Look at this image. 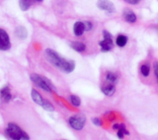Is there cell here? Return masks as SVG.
Returning a JSON list of instances; mask_svg holds the SVG:
<instances>
[{
  "instance_id": "6da1fadb",
  "label": "cell",
  "mask_w": 158,
  "mask_h": 140,
  "mask_svg": "<svg viewBox=\"0 0 158 140\" xmlns=\"http://www.w3.org/2000/svg\"><path fill=\"white\" fill-rule=\"evenodd\" d=\"M45 56L48 62L62 72L70 73L75 69V62L63 58L52 49H46L45 51Z\"/></svg>"
},
{
  "instance_id": "7a4b0ae2",
  "label": "cell",
  "mask_w": 158,
  "mask_h": 140,
  "mask_svg": "<svg viewBox=\"0 0 158 140\" xmlns=\"http://www.w3.org/2000/svg\"><path fill=\"white\" fill-rule=\"evenodd\" d=\"M6 133L12 139L15 140H28L29 137L26 132L15 123H9L6 129Z\"/></svg>"
},
{
  "instance_id": "3957f363",
  "label": "cell",
  "mask_w": 158,
  "mask_h": 140,
  "mask_svg": "<svg viewBox=\"0 0 158 140\" xmlns=\"http://www.w3.org/2000/svg\"><path fill=\"white\" fill-rule=\"evenodd\" d=\"M30 79L35 86L47 92H52V89H54L53 86L49 82V80L37 74H32L30 75Z\"/></svg>"
},
{
  "instance_id": "277c9868",
  "label": "cell",
  "mask_w": 158,
  "mask_h": 140,
  "mask_svg": "<svg viewBox=\"0 0 158 140\" xmlns=\"http://www.w3.org/2000/svg\"><path fill=\"white\" fill-rule=\"evenodd\" d=\"M103 35L104 39L100 42V46L101 47L102 52H108L114 46L113 43V37L108 31L103 30Z\"/></svg>"
},
{
  "instance_id": "5b68a950",
  "label": "cell",
  "mask_w": 158,
  "mask_h": 140,
  "mask_svg": "<svg viewBox=\"0 0 158 140\" xmlns=\"http://www.w3.org/2000/svg\"><path fill=\"white\" fill-rule=\"evenodd\" d=\"M86 122V117L83 115H75L69 119V125L76 130H81Z\"/></svg>"
},
{
  "instance_id": "8992f818",
  "label": "cell",
  "mask_w": 158,
  "mask_h": 140,
  "mask_svg": "<svg viewBox=\"0 0 158 140\" xmlns=\"http://www.w3.org/2000/svg\"><path fill=\"white\" fill-rule=\"evenodd\" d=\"M11 48L9 36L4 29L0 28V50L6 51Z\"/></svg>"
},
{
  "instance_id": "52a82bcc",
  "label": "cell",
  "mask_w": 158,
  "mask_h": 140,
  "mask_svg": "<svg viewBox=\"0 0 158 140\" xmlns=\"http://www.w3.org/2000/svg\"><path fill=\"white\" fill-rule=\"evenodd\" d=\"M97 7L101 10L106 11L107 13H114L115 12V6L112 2L109 0H99L97 3Z\"/></svg>"
},
{
  "instance_id": "ba28073f",
  "label": "cell",
  "mask_w": 158,
  "mask_h": 140,
  "mask_svg": "<svg viewBox=\"0 0 158 140\" xmlns=\"http://www.w3.org/2000/svg\"><path fill=\"white\" fill-rule=\"evenodd\" d=\"M101 90L103 92V93H104L106 95L108 96H111V95H114V93L115 92L116 88H115V84L112 82H110L106 81V82L103 84V86L101 87Z\"/></svg>"
},
{
  "instance_id": "9c48e42d",
  "label": "cell",
  "mask_w": 158,
  "mask_h": 140,
  "mask_svg": "<svg viewBox=\"0 0 158 140\" xmlns=\"http://www.w3.org/2000/svg\"><path fill=\"white\" fill-rule=\"evenodd\" d=\"M123 15L124 17L125 20L127 22H128L134 23L137 21V16L134 14V12L133 11H131V9H124V11L123 12Z\"/></svg>"
},
{
  "instance_id": "30bf717a",
  "label": "cell",
  "mask_w": 158,
  "mask_h": 140,
  "mask_svg": "<svg viewBox=\"0 0 158 140\" xmlns=\"http://www.w3.org/2000/svg\"><path fill=\"white\" fill-rule=\"evenodd\" d=\"M85 32V26L83 22H77L73 26V32L77 36H80Z\"/></svg>"
},
{
  "instance_id": "8fae6325",
  "label": "cell",
  "mask_w": 158,
  "mask_h": 140,
  "mask_svg": "<svg viewBox=\"0 0 158 140\" xmlns=\"http://www.w3.org/2000/svg\"><path fill=\"white\" fill-rule=\"evenodd\" d=\"M0 97L5 102H9L12 98V95L10 93V89L8 86L2 88L0 90Z\"/></svg>"
},
{
  "instance_id": "7c38bea8",
  "label": "cell",
  "mask_w": 158,
  "mask_h": 140,
  "mask_svg": "<svg viewBox=\"0 0 158 140\" xmlns=\"http://www.w3.org/2000/svg\"><path fill=\"white\" fill-rule=\"evenodd\" d=\"M15 34L16 35V37H18L20 39H25L28 35L27 30L23 26H19V27H17L15 29Z\"/></svg>"
},
{
  "instance_id": "4fadbf2b",
  "label": "cell",
  "mask_w": 158,
  "mask_h": 140,
  "mask_svg": "<svg viewBox=\"0 0 158 140\" xmlns=\"http://www.w3.org/2000/svg\"><path fill=\"white\" fill-rule=\"evenodd\" d=\"M36 0H19V7L23 11H26L32 6Z\"/></svg>"
},
{
  "instance_id": "5bb4252c",
  "label": "cell",
  "mask_w": 158,
  "mask_h": 140,
  "mask_svg": "<svg viewBox=\"0 0 158 140\" xmlns=\"http://www.w3.org/2000/svg\"><path fill=\"white\" fill-rule=\"evenodd\" d=\"M31 96H32V98L34 101V102L40 105V106H42V105H43V102H44V99H43V97L41 96V95H40L36 90L32 89V92H31Z\"/></svg>"
},
{
  "instance_id": "9a60e30c",
  "label": "cell",
  "mask_w": 158,
  "mask_h": 140,
  "mask_svg": "<svg viewBox=\"0 0 158 140\" xmlns=\"http://www.w3.org/2000/svg\"><path fill=\"white\" fill-rule=\"evenodd\" d=\"M70 46L72 47V49H73L74 50L78 52H83L86 49V46L83 42H71Z\"/></svg>"
},
{
  "instance_id": "2e32d148",
  "label": "cell",
  "mask_w": 158,
  "mask_h": 140,
  "mask_svg": "<svg viewBox=\"0 0 158 140\" xmlns=\"http://www.w3.org/2000/svg\"><path fill=\"white\" fill-rule=\"evenodd\" d=\"M124 135H130V132L127 130L124 124H120V127H119L118 132H117V135H118L120 139H122V138H123Z\"/></svg>"
},
{
  "instance_id": "e0dca14e",
  "label": "cell",
  "mask_w": 158,
  "mask_h": 140,
  "mask_svg": "<svg viewBox=\"0 0 158 140\" xmlns=\"http://www.w3.org/2000/svg\"><path fill=\"white\" fill-rule=\"evenodd\" d=\"M127 42V37L123 35H118L117 40H116V43L120 47H123V46H126Z\"/></svg>"
},
{
  "instance_id": "ac0fdd59",
  "label": "cell",
  "mask_w": 158,
  "mask_h": 140,
  "mask_svg": "<svg viewBox=\"0 0 158 140\" xmlns=\"http://www.w3.org/2000/svg\"><path fill=\"white\" fill-rule=\"evenodd\" d=\"M106 81L110 82H112L114 84H116L117 81V77L115 74H114L113 72H108L106 73Z\"/></svg>"
},
{
  "instance_id": "d6986e66",
  "label": "cell",
  "mask_w": 158,
  "mask_h": 140,
  "mask_svg": "<svg viewBox=\"0 0 158 140\" xmlns=\"http://www.w3.org/2000/svg\"><path fill=\"white\" fill-rule=\"evenodd\" d=\"M41 106L45 109V110L48 111V112H53V111L55 110L52 103L49 102V101H47V100L46 99H44V102H43V105H42Z\"/></svg>"
},
{
  "instance_id": "ffe728a7",
  "label": "cell",
  "mask_w": 158,
  "mask_h": 140,
  "mask_svg": "<svg viewBox=\"0 0 158 140\" xmlns=\"http://www.w3.org/2000/svg\"><path fill=\"white\" fill-rule=\"evenodd\" d=\"M69 99H70L71 103H72L74 106L78 107V106H80V104H81V100H80V98H79L78 96H77V95H70Z\"/></svg>"
},
{
  "instance_id": "44dd1931",
  "label": "cell",
  "mask_w": 158,
  "mask_h": 140,
  "mask_svg": "<svg viewBox=\"0 0 158 140\" xmlns=\"http://www.w3.org/2000/svg\"><path fill=\"white\" fill-rule=\"evenodd\" d=\"M150 71H151V69H150V66L148 65H143L140 67V72L143 76H148L150 74Z\"/></svg>"
},
{
  "instance_id": "7402d4cb",
  "label": "cell",
  "mask_w": 158,
  "mask_h": 140,
  "mask_svg": "<svg viewBox=\"0 0 158 140\" xmlns=\"http://www.w3.org/2000/svg\"><path fill=\"white\" fill-rule=\"evenodd\" d=\"M85 26V31H90L93 29V24L90 22H83Z\"/></svg>"
},
{
  "instance_id": "603a6c76",
  "label": "cell",
  "mask_w": 158,
  "mask_h": 140,
  "mask_svg": "<svg viewBox=\"0 0 158 140\" xmlns=\"http://www.w3.org/2000/svg\"><path fill=\"white\" fill-rule=\"evenodd\" d=\"M93 122H94V124L95 125V126H100L102 125L101 120L98 118H94V119H93Z\"/></svg>"
},
{
  "instance_id": "cb8c5ba5",
  "label": "cell",
  "mask_w": 158,
  "mask_h": 140,
  "mask_svg": "<svg viewBox=\"0 0 158 140\" xmlns=\"http://www.w3.org/2000/svg\"><path fill=\"white\" fill-rule=\"evenodd\" d=\"M124 2H126L127 3H129L131 5H136L138 4L141 0H123Z\"/></svg>"
},
{
  "instance_id": "d4e9b609",
  "label": "cell",
  "mask_w": 158,
  "mask_h": 140,
  "mask_svg": "<svg viewBox=\"0 0 158 140\" xmlns=\"http://www.w3.org/2000/svg\"><path fill=\"white\" fill-rule=\"evenodd\" d=\"M154 73H155L156 78H157L158 81V62H154Z\"/></svg>"
},
{
  "instance_id": "484cf974",
  "label": "cell",
  "mask_w": 158,
  "mask_h": 140,
  "mask_svg": "<svg viewBox=\"0 0 158 140\" xmlns=\"http://www.w3.org/2000/svg\"><path fill=\"white\" fill-rule=\"evenodd\" d=\"M43 0H36V2H42Z\"/></svg>"
}]
</instances>
